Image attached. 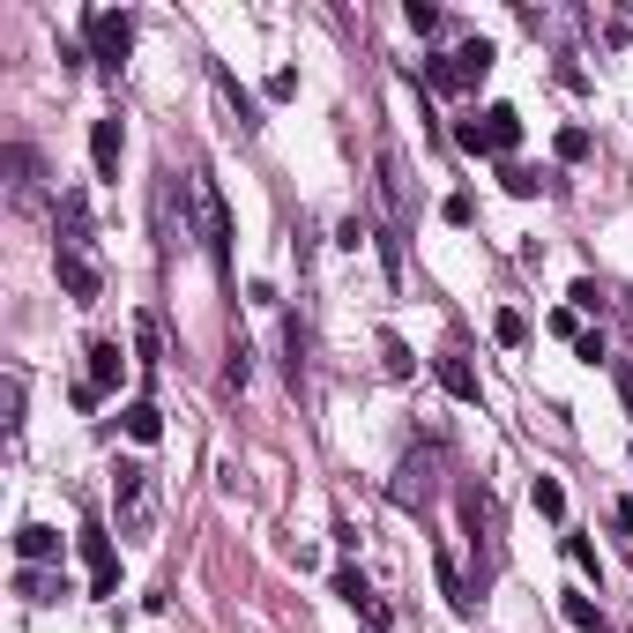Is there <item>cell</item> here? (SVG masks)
Instances as JSON below:
<instances>
[{"instance_id": "6da1fadb", "label": "cell", "mask_w": 633, "mask_h": 633, "mask_svg": "<svg viewBox=\"0 0 633 633\" xmlns=\"http://www.w3.org/2000/svg\"><path fill=\"white\" fill-rule=\"evenodd\" d=\"M112 522H120V536H149L157 530V477H149V463H120L112 469Z\"/></svg>"}, {"instance_id": "7a4b0ae2", "label": "cell", "mask_w": 633, "mask_h": 633, "mask_svg": "<svg viewBox=\"0 0 633 633\" xmlns=\"http://www.w3.org/2000/svg\"><path fill=\"white\" fill-rule=\"evenodd\" d=\"M187 209H195V231L201 246H209V261H231V217H224V195H217V179L209 171H187Z\"/></svg>"}, {"instance_id": "3957f363", "label": "cell", "mask_w": 633, "mask_h": 633, "mask_svg": "<svg viewBox=\"0 0 633 633\" xmlns=\"http://www.w3.org/2000/svg\"><path fill=\"white\" fill-rule=\"evenodd\" d=\"M514 142H522V112L514 105H485L477 120L455 127V149H469V157H507Z\"/></svg>"}, {"instance_id": "277c9868", "label": "cell", "mask_w": 633, "mask_h": 633, "mask_svg": "<svg viewBox=\"0 0 633 633\" xmlns=\"http://www.w3.org/2000/svg\"><path fill=\"white\" fill-rule=\"evenodd\" d=\"M455 507H463L469 552H477V560H485V574H492V566H500V552H507V544H500V500H492V485H463V492H455Z\"/></svg>"}, {"instance_id": "5b68a950", "label": "cell", "mask_w": 633, "mask_h": 633, "mask_svg": "<svg viewBox=\"0 0 633 633\" xmlns=\"http://www.w3.org/2000/svg\"><path fill=\"white\" fill-rule=\"evenodd\" d=\"M82 46H90V60H98V68L120 75V68H127V52H135V16L90 8V16H82Z\"/></svg>"}, {"instance_id": "8992f818", "label": "cell", "mask_w": 633, "mask_h": 633, "mask_svg": "<svg viewBox=\"0 0 633 633\" xmlns=\"http://www.w3.org/2000/svg\"><path fill=\"white\" fill-rule=\"evenodd\" d=\"M492 60H500V52H492L485 38H469V46L439 52L433 68H425V82H433V90H477V82L492 75Z\"/></svg>"}, {"instance_id": "52a82bcc", "label": "cell", "mask_w": 633, "mask_h": 633, "mask_svg": "<svg viewBox=\"0 0 633 633\" xmlns=\"http://www.w3.org/2000/svg\"><path fill=\"white\" fill-rule=\"evenodd\" d=\"M75 544H82V566H90V596H120V552H112V530H105V522H82Z\"/></svg>"}, {"instance_id": "ba28073f", "label": "cell", "mask_w": 633, "mask_h": 633, "mask_svg": "<svg viewBox=\"0 0 633 633\" xmlns=\"http://www.w3.org/2000/svg\"><path fill=\"white\" fill-rule=\"evenodd\" d=\"M380 201H388V231L380 239L403 246V231H411V179H403V149L380 142Z\"/></svg>"}, {"instance_id": "9c48e42d", "label": "cell", "mask_w": 633, "mask_h": 633, "mask_svg": "<svg viewBox=\"0 0 633 633\" xmlns=\"http://www.w3.org/2000/svg\"><path fill=\"white\" fill-rule=\"evenodd\" d=\"M52 268H60V291L75 298V306H98V291H105V276H98V261H90V246H75V239H60L52 246Z\"/></svg>"}, {"instance_id": "30bf717a", "label": "cell", "mask_w": 633, "mask_h": 633, "mask_svg": "<svg viewBox=\"0 0 633 633\" xmlns=\"http://www.w3.org/2000/svg\"><path fill=\"white\" fill-rule=\"evenodd\" d=\"M82 388L98 395V403L127 388V350H120L112 336H98V343H90V373H82Z\"/></svg>"}, {"instance_id": "8fae6325", "label": "cell", "mask_w": 633, "mask_h": 633, "mask_svg": "<svg viewBox=\"0 0 633 633\" xmlns=\"http://www.w3.org/2000/svg\"><path fill=\"white\" fill-rule=\"evenodd\" d=\"M336 596L358 611V619H366V633H388V604L373 596V582L358 574V566H336Z\"/></svg>"}, {"instance_id": "7c38bea8", "label": "cell", "mask_w": 633, "mask_h": 633, "mask_svg": "<svg viewBox=\"0 0 633 633\" xmlns=\"http://www.w3.org/2000/svg\"><path fill=\"white\" fill-rule=\"evenodd\" d=\"M120 157H127V127L98 120L90 127V165H98V179H120Z\"/></svg>"}, {"instance_id": "4fadbf2b", "label": "cell", "mask_w": 633, "mask_h": 633, "mask_svg": "<svg viewBox=\"0 0 633 633\" xmlns=\"http://www.w3.org/2000/svg\"><path fill=\"white\" fill-rule=\"evenodd\" d=\"M433 574H439V596H447V611H455V619H469V611H477V589H469V574L455 566V552H439Z\"/></svg>"}, {"instance_id": "5bb4252c", "label": "cell", "mask_w": 633, "mask_h": 633, "mask_svg": "<svg viewBox=\"0 0 633 633\" xmlns=\"http://www.w3.org/2000/svg\"><path fill=\"white\" fill-rule=\"evenodd\" d=\"M16 560H23V566H52V560H60V530L23 522V530H16Z\"/></svg>"}, {"instance_id": "9a60e30c", "label": "cell", "mask_w": 633, "mask_h": 633, "mask_svg": "<svg viewBox=\"0 0 633 633\" xmlns=\"http://www.w3.org/2000/svg\"><path fill=\"white\" fill-rule=\"evenodd\" d=\"M439 388H447V395H455V403H477V373H469V358H463V350H439Z\"/></svg>"}, {"instance_id": "2e32d148", "label": "cell", "mask_w": 633, "mask_h": 633, "mask_svg": "<svg viewBox=\"0 0 633 633\" xmlns=\"http://www.w3.org/2000/svg\"><path fill=\"white\" fill-rule=\"evenodd\" d=\"M395 500H403V507H425V500H433V455H425V463H403L395 469Z\"/></svg>"}, {"instance_id": "e0dca14e", "label": "cell", "mask_w": 633, "mask_h": 633, "mask_svg": "<svg viewBox=\"0 0 633 633\" xmlns=\"http://www.w3.org/2000/svg\"><path fill=\"white\" fill-rule=\"evenodd\" d=\"M566 626H574V633H611L604 626V604H589V589H566Z\"/></svg>"}, {"instance_id": "ac0fdd59", "label": "cell", "mask_w": 633, "mask_h": 633, "mask_svg": "<svg viewBox=\"0 0 633 633\" xmlns=\"http://www.w3.org/2000/svg\"><path fill=\"white\" fill-rule=\"evenodd\" d=\"M120 425H127V439H142V447L149 439H165V411H157V403H127Z\"/></svg>"}, {"instance_id": "d6986e66", "label": "cell", "mask_w": 633, "mask_h": 633, "mask_svg": "<svg viewBox=\"0 0 633 633\" xmlns=\"http://www.w3.org/2000/svg\"><path fill=\"white\" fill-rule=\"evenodd\" d=\"M8 171H16V179H8V187H16V201H38V149H8Z\"/></svg>"}, {"instance_id": "ffe728a7", "label": "cell", "mask_w": 633, "mask_h": 633, "mask_svg": "<svg viewBox=\"0 0 633 633\" xmlns=\"http://www.w3.org/2000/svg\"><path fill=\"white\" fill-rule=\"evenodd\" d=\"M16 589H23L30 604H60V596H68V582H60V574H46V566H23V574H16Z\"/></svg>"}, {"instance_id": "44dd1931", "label": "cell", "mask_w": 633, "mask_h": 633, "mask_svg": "<svg viewBox=\"0 0 633 633\" xmlns=\"http://www.w3.org/2000/svg\"><path fill=\"white\" fill-rule=\"evenodd\" d=\"M217 98L231 105V127H239V135H254V127H261V120H254V98H246V90L231 82V75H217Z\"/></svg>"}, {"instance_id": "7402d4cb", "label": "cell", "mask_w": 633, "mask_h": 633, "mask_svg": "<svg viewBox=\"0 0 633 633\" xmlns=\"http://www.w3.org/2000/svg\"><path fill=\"white\" fill-rule=\"evenodd\" d=\"M530 500H536V514H544V522H566V485H560V477H536Z\"/></svg>"}, {"instance_id": "603a6c76", "label": "cell", "mask_w": 633, "mask_h": 633, "mask_svg": "<svg viewBox=\"0 0 633 633\" xmlns=\"http://www.w3.org/2000/svg\"><path fill=\"white\" fill-rule=\"evenodd\" d=\"M157 358H165V336L149 314H135V366H157Z\"/></svg>"}, {"instance_id": "cb8c5ba5", "label": "cell", "mask_w": 633, "mask_h": 633, "mask_svg": "<svg viewBox=\"0 0 633 633\" xmlns=\"http://www.w3.org/2000/svg\"><path fill=\"white\" fill-rule=\"evenodd\" d=\"M500 187H507L514 201H530L536 187H544V171H530V165H500Z\"/></svg>"}, {"instance_id": "d4e9b609", "label": "cell", "mask_w": 633, "mask_h": 633, "mask_svg": "<svg viewBox=\"0 0 633 633\" xmlns=\"http://www.w3.org/2000/svg\"><path fill=\"white\" fill-rule=\"evenodd\" d=\"M380 358H388L395 380H411V373H417V358H411V343H403V336H380Z\"/></svg>"}, {"instance_id": "484cf974", "label": "cell", "mask_w": 633, "mask_h": 633, "mask_svg": "<svg viewBox=\"0 0 633 633\" xmlns=\"http://www.w3.org/2000/svg\"><path fill=\"white\" fill-rule=\"evenodd\" d=\"M552 149H560V165H582L596 142H589V127H560V142H552Z\"/></svg>"}, {"instance_id": "4316f807", "label": "cell", "mask_w": 633, "mask_h": 633, "mask_svg": "<svg viewBox=\"0 0 633 633\" xmlns=\"http://www.w3.org/2000/svg\"><path fill=\"white\" fill-rule=\"evenodd\" d=\"M403 23H411L417 38H433V30H439V8H433V0H411V8H403Z\"/></svg>"}, {"instance_id": "83f0119b", "label": "cell", "mask_w": 633, "mask_h": 633, "mask_svg": "<svg viewBox=\"0 0 633 633\" xmlns=\"http://www.w3.org/2000/svg\"><path fill=\"white\" fill-rule=\"evenodd\" d=\"M373 239V231H366V224H358V217H343L336 224V246H343V254H358V246H366Z\"/></svg>"}, {"instance_id": "f1b7e54d", "label": "cell", "mask_w": 633, "mask_h": 633, "mask_svg": "<svg viewBox=\"0 0 633 633\" xmlns=\"http://www.w3.org/2000/svg\"><path fill=\"white\" fill-rule=\"evenodd\" d=\"M246 380H254V358H246V343H239V350H231V366H224V388H246Z\"/></svg>"}, {"instance_id": "f546056e", "label": "cell", "mask_w": 633, "mask_h": 633, "mask_svg": "<svg viewBox=\"0 0 633 633\" xmlns=\"http://www.w3.org/2000/svg\"><path fill=\"white\" fill-rule=\"evenodd\" d=\"M574 306H582V314H596V306H604V284H596V276H582V284H574Z\"/></svg>"}, {"instance_id": "4dcf8cb0", "label": "cell", "mask_w": 633, "mask_h": 633, "mask_svg": "<svg viewBox=\"0 0 633 633\" xmlns=\"http://www.w3.org/2000/svg\"><path fill=\"white\" fill-rule=\"evenodd\" d=\"M492 336H500V343H522V336H530V320H522V314H500V320H492Z\"/></svg>"}, {"instance_id": "1f68e13d", "label": "cell", "mask_w": 633, "mask_h": 633, "mask_svg": "<svg viewBox=\"0 0 633 633\" xmlns=\"http://www.w3.org/2000/svg\"><path fill=\"white\" fill-rule=\"evenodd\" d=\"M439 217H447V224H477V201H469V195H447V209H439Z\"/></svg>"}, {"instance_id": "d6a6232c", "label": "cell", "mask_w": 633, "mask_h": 633, "mask_svg": "<svg viewBox=\"0 0 633 633\" xmlns=\"http://www.w3.org/2000/svg\"><path fill=\"white\" fill-rule=\"evenodd\" d=\"M566 560L582 566V574H596V552H589V536H566Z\"/></svg>"}, {"instance_id": "836d02e7", "label": "cell", "mask_w": 633, "mask_h": 633, "mask_svg": "<svg viewBox=\"0 0 633 633\" xmlns=\"http://www.w3.org/2000/svg\"><path fill=\"white\" fill-rule=\"evenodd\" d=\"M611 522L626 530V552H633V500H619V507H611Z\"/></svg>"}]
</instances>
